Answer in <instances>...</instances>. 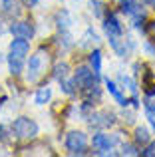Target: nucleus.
I'll list each match as a JSON object with an SVG mask.
<instances>
[{
  "label": "nucleus",
  "instance_id": "aec40b11",
  "mask_svg": "<svg viewBox=\"0 0 155 157\" xmlns=\"http://www.w3.org/2000/svg\"><path fill=\"white\" fill-rule=\"evenodd\" d=\"M121 4H123V10H129L131 6L137 4V0H121Z\"/></svg>",
  "mask_w": 155,
  "mask_h": 157
},
{
  "label": "nucleus",
  "instance_id": "39448f33",
  "mask_svg": "<svg viewBox=\"0 0 155 157\" xmlns=\"http://www.w3.org/2000/svg\"><path fill=\"white\" fill-rule=\"evenodd\" d=\"M76 86L88 90L89 86H93V72H89L88 68H78L76 72Z\"/></svg>",
  "mask_w": 155,
  "mask_h": 157
},
{
  "label": "nucleus",
  "instance_id": "a211bd4d",
  "mask_svg": "<svg viewBox=\"0 0 155 157\" xmlns=\"http://www.w3.org/2000/svg\"><path fill=\"white\" fill-rule=\"evenodd\" d=\"M123 153L125 155H139V151H135L133 145H123Z\"/></svg>",
  "mask_w": 155,
  "mask_h": 157
},
{
  "label": "nucleus",
  "instance_id": "f8f14e48",
  "mask_svg": "<svg viewBox=\"0 0 155 157\" xmlns=\"http://www.w3.org/2000/svg\"><path fill=\"white\" fill-rule=\"evenodd\" d=\"M135 141L141 143V145L149 143V131L145 129V127H137V129H135Z\"/></svg>",
  "mask_w": 155,
  "mask_h": 157
},
{
  "label": "nucleus",
  "instance_id": "20e7f679",
  "mask_svg": "<svg viewBox=\"0 0 155 157\" xmlns=\"http://www.w3.org/2000/svg\"><path fill=\"white\" fill-rule=\"evenodd\" d=\"M44 64H46V56H44V50H38L34 54V56L30 58V64H28V80L34 82L40 78V74H42V68Z\"/></svg>",
  "mask_w": 155,
  "mask_h": 157
},
{
  "label": "nucleus",
  "instance_id": "4468645a",
  "mask_svg": "<svg viewBox=\"0 0 155 157\" xmlns=\"http://www.w3.org/2000/svg\"><path fill=\"white\" fill-rule=\"evenodd\" d=\"M92 40H97L96 38V34H93V32L92 30H88V32H85V36H84V42H81V46H89V44H92Z\"/></svg>",
  "mask_w": 155,
  "mask_h": 157
},
{
  "label": "nucleus",
  "instance_id": "7ed1b4c3",
  "mask_svg": "<svg viewBox=\"0 0 155 157\" xmlns=\"http://www.w3.org/2000/svg\"><path fill=\"white\" fill-rule=\"evenodd\" d=\"M85 145H88V139H85V135L81 133V131H72V133H68L66 147L72 151V153L81 155L85 151Z\"/></svg>",
  "mask_w": 155,
  "mask_h": 157
},
{
  "label": "nucleus",
  "instance_id": "412c9836",
  "mask_svg": "<svg viewBox=\"0 0 155 157\" xmlns=\"http://www.w3.org/2000/svg\"><path fill=\"white\" fill-rule=\"evenodd\" d=\"M149 34H151V40L155 42V20H153L151 24H149Z\"/></svg>",
  "mask_w": 155,
  "mask_h": 157
},
{
  "label": "nucleus",
  "instance_id": "423d86ee",
  "mask_svg": "<svg viewBox=\"0 0 155 157\" xmlns=\"http://www.w3.org/2000/svg\"><path fill=\"white\" fill-rule=\"evenodd\" d=\"M12 34L16 38L28 40V38H32V26L28 22H16V24H12Z\"/></svg>",
  "mask_w": 155,
  "mask_h": 157
},
{
  "label": "nucleus",
  "instance_id": "9d476101",
  "mask_svg": "<svg viewBox=\"0 0 155 157\" xmlns=\"http://www.w3.org/2000/svg\"><path fill=\"white\" fill-rule=\"evenodd\" d=\"M89 62H92V66H93V74H100V70H101V54L100 50H93L92 52V56H89Z\"/></svg>",
  "mask_w": 155,
  "mask_h": 157
},
{
  "label": "nucleus",
  "instance_id": "2eb2a0df",
  "mask_svg": "<svg viewBox=\"0 0 155 157\" xmlns=\"http://www.w3.org/2000/svg\"><path fill=\"white\" fill-rule=\"evenodd\" d=\"M145 107H147V111L155 113V94H151V96L145 100Z\"/></svg>",
  "mask_w": 155,
  "mask_h": 157
},
{
  "label": "nucleus",
  "instance_id": "6e6552de",
  "mask_svg": "<svg viewBox=\"0 0 155 157\" xmlns=\"http://www.w3.org/2000/svg\"><path fill=\"white\" fill-rule=\"evenodd\" d=\"M112 139H109V135H104V133H97V135H93V147H97V149H101V151H105V149H109L112 147Z\"/></svg>",
  "mask_w": 155,
  "mask_h": 157
},
{
  "label": "nucleus",
  "instance_id": "5701e85b",
  "mask_svg": "<svg viewBox=\"0 0 155 157\" xmlns=\"http://www.w3.org/2000/svg\"><path fill=\"white\" fill-rule=\"evenodd\" d=\"M147 2H149V4H155V0H147Z\"/></svg>",
  "mask_w": 155,
  "mask_h": 157
},
{
  "label": "nucleus",
  "instance_id": "f03ea898",
  "mask_svg": "<svg viewBox=\"0 0 155 157\" xmlns=\"http://www.w3.org/2000/svg\"><path fill=\"white\" fill-rule=\"evenodd\" d=\"M12 133L18 139H32L38 133V125H36V121H32L28 117H18L12 125Z\"/></svg>",
  "mask_w": 155,
  "mask_h": 157
},
{
  "label": "nucleus",
  "instance_id": "ddd939ff",
  "mask_svg": "<svg viewBox=\"0 0 155 157\" xmlns=\"http://www.w3.org/2000/svg\"><path fill=\"white\" fill-rule=\"evenodd\" d=\"M54 76H56V80H66L68 78V64H58L54 68Z\"/></svg>",
  "mask_w": 155,
  "mask_h": 157
},
{
  "label": "nucleus",
  "instance_id": "dca6fc26",
  "mask_svg": "<svg viewBox=\"0 0 155 157\" xmlns=\"http://www.w3.org/2000/svg\"><path fill=\"white\" fill-rule=\"evenodd\" d=\"M62 90H64V92H66V94H70V96H72V94H74V82L62 80Z\"/></svg>",
  "mask_w": 155,
  "mask_h": 157
},
{
  "label": "nucleus",
  "instance_id": "9b49d317",
  "mask_svg": "<svg viewBox=\"0 0 155 157\" xmlns=\"http://www.w3.org/2000/svg\"><path fill=\"white\" fill-rule=\"evenodd\" d=\"M108 90H109V92H112V96L115 98V100L119 101L121 105H125V104H127V100H125V98H123V94H121L119 90H117V86L113 84V82H108Z\"/></svg>",
  "mask_w": 155,
  "mask_h": 157
},
{
  "label": "nucleus",
  "instance_id": "1a4fd4ad",
  "mask_svg": "<svg viewBox=\"0 0 155 157\" xmlns=\"http://www.w3.org/2000/svg\"><path fill=\"white\" fill-rule=\"evenodd\" d=\"M50 96H52V92H50V88H48V86L40 88L38 92H36V104H38V105H44L48 100H50Z\"/></svg>",
  "mask_w": 155,
  "mask_h": 157
},
{
  "label": "nucleus",
  "instance_id": "f3484780",
  "mask_svg": "<svg viewBox=\"0 0 155 157\" xmlns=\"http://www.w3.org/2000/svg\"><path fill=\"white\" fill-rule=\"evenodd\" d=\"M141 155H143V157H155V143H149L147 149L141 151Z\"/></svg>",
  "mask_w": 155,
  "mask_h": 157
},
{
  "label": "nucleus",
  "instance_id": "0eeeda50",
  "mask_svg": "<svg viewBox=\"0 0 155 157\" xmlns=\"http://www.w3.org/2000/svg\"><path fill=\"white\" fill-rule=\"evenodd\" d=\"M104 28H105V32H108V36H121V24H119V20H117L115 16L105 18Z\"/></svg>",
  "mask_w": 155,
  "mask_h": 157
},
{
  "label": "nucleus",
  "instance_id": "6ab92c4d",
  "mask_svg": "<svg viewBox=\"0 0 155 157\" xmlns=\"http://www.w3.org/2000/svg\"><path fill=\"white\" fill-rule=\"evenodd\" d=\"M0 141H4V143L8 141V131H6L4 125H0Z\"/></svg>",
  "mask_w": 155,
  "mask_h": 157
},
{
  "label": "nucleus",
  "instance_id": "4be33fe9",
  "mask_svg": "<svg viewBox=\"0 0 155 157\" xmlns=\"http://www.w3.org/2000/svg\"><path fill=\"white\" fill-rule=\"evenodd\" d=\"M147 117H149V121H151V125H153V129H155V113L147 111Z\"/></svg>",
  "mask_w": 155,
  "mask_h": 157
},
{
  "label": "nucleus",
  "instance_id": "f257e3e1",
  "mask_svg": "<svg viewBox=\"0 0 155 157\" xmlns=\"http://www.w3.org/2000/svg\"><path fill=\"white\" fill-rule=\"evenodd\" d=\"M28 54V42L24 38H18L10 44V54H8V66H10V72L14 76H18L24 68V58Z\"/></svg>",
  "mask_w": 155,
  "mask_h": 157
}]
</instances>
